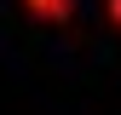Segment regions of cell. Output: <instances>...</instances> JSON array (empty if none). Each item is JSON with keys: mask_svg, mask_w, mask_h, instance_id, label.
<instances>
[{"mask_svg": "<svg viewBox=\"0 0 121 115\" xmlns=\"http://www.w3.org/2000/svg\"><path fill=\"white\" fill-rule=\"evenodd\" d=\"M110 12H115V17H121V0H110Z\"/></svg>", "mask_w": 121, "mask_h": 115, "instance_id": "cell-2", "label": "cell"}, {"mask_svg": "<svg viewBox=\"0 0 121 115\" xmlns=\"http://www.w3.org/2000/svg\"><path fill=\"white\" fill-rule=\"evenodd\" d=\"M29 6H35V0H29ZM40 6H52V12H64V0H40Z\"/></svg>", "mask_w": 121, "mask_h": 115, "instance_id": "cell-1", "label": "cell"}]
</instances>
